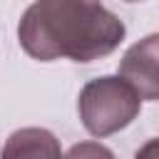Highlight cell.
Returning <instances> with one entry per match:
<instances>
[{"instance_id": "1", "label": "cell", "mask_w": 159, "mask_h": 159, "mask_svg": "<svg viewBox=\"0 0 159 159\" xmlns=\"http://www.w3.org/2000/svg\"><path fill=\"white\" fill-rule=\"evenodd\" d=\"M127 35L102 0H35L20 17L17 40L40 62H94L112 55Z\"/></svg>"}, {"instance_id": "2", "label": "cell", "mask_w": 159, "mask_h": 159, "mask_svg": "<svg viewBox=\"0 0 159 159\" xmlns=\"http://www.w3.org/2000/svg\"><path fill=\"white\" fill-rule=\"evenodd\" d=\"M82 127L92 137H109L127 129L142 112V97L119 75H102L89 80L77 97Z\"/></svg>"}, {"instance_id": "3", "label": "cell", "mask_w": 159, "mask_h": 159, "mask_svg": "<svg viewBox=\"0 0 159 159\" xmlns=\"http://www.w3.org/2000/svg\"><path fill=\"white\" fill-rule=\"evenodd\" d=\"M119 77L147 102H159V32L129 45L119 60Z\"/></svg>"}, {"instance_id": "4", "label": "cell", "mask_w": 159, "mask_h": 159, "mask_svg": "<svg viewBox=\"0 0 159 159\" xmlns=\"http://www.w3.org/2000/svg\"><path fill=\"white\" fill-rule=\"evenodd\" d=\"M60 139L45 127L15 129L2 147V159H62Z\"/></svg>"}, {"instance_id": "5", "label": "cell", "mask_w": 159, "mask_h": 159, "mask_svg": "<svg viewBox=\"0 0 159 159\" xmlns=\"http://www.w3.org/2000/svg\"><path fill=\"white\" fill-rule=\"evenodd\" d=\"M62 159H117L114 152L99 142H77L67 149Z\"/></svg>"}, {"instance_id": "6", "label": "cell", "mask_w": 159, "mask_h": 159, "mask_svg": "<svg viewBox=\"0 0 159 159\" xmlns=\"http://www.w3.org/2000/svg\"><path fill=\"white\" fill-rule=\"evenodd\" d=\"M134 159H159V137L147 139V142H144V144L137 149Z\"/></svg>"}, {"instance_id": "7", "label": "cell", "mask_w": 159, "mask_h": 159, "mask_svg": "<svg viewBox=\"0 0 159 159\" xmlns=\"http://www.w3.org/2000/svg\"><path fill=\"white\" fill-rule=\"evenodd\" d=\"M124 2H142V0H124Z\"/></svg>"}]
</instances>
